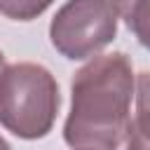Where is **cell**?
Wrapping results in <instances>:
<instances>
[{
    "mask_svg": "<svg viewBox=\"0 0 150 150\" xmlns=\"http://www.w3.org/2000/svg\"><path fill=\"white\" fill-rule=\"evenodd\" d=\"M134 91L131 61L122 52L94 56L70 84L63 138L73 150H117L129 129Z\"/></svg>",
    "mask_w": 150,
    "mask_h": 150,
    "instance_id": "6da1fadb",
    "label": "cell"
},
{
    "mask_svg": "<svg viewBox=\"0 0 150 150\" xmlns=\"http://www.w3.org/2000/svg\"><path fill=\"white\" fill-rule=\"evenodd\" d=\"M59 103L54 75L38 63H14L0 75V124L19 138L35 141L47 136Z\"/></svg>",
    "mask_w": 150,
    "mask_h": 150,
    "instance_id": "7a4b0ae2",
    "label": "cell"
},
{
    "mask_svg": "<svg viewBox=\"0 0 150 150\" xmlns=\"http://www.w3.org/2000/svg\"><path fill=\"white\" fill-rule=\"evenodd\" d=\"M117 35V12L110 0H68L49 23V40L59 54L80 61Z\"/></svg>",
    "mask_w": 150,
    "mask_h": 150,
    "instance_id": "3957f363",
    "label": "cell"
},
{
    "mask_svg": "<svg viewBox=\"0 0 150 150\" xmlns=\"http://www.w3.org/2000/svg\"><path fill=\"white\" fill-rule=\"evenodd\" d=\"M127 150H150V73L136 80V112L129 120Z\"/></svg>",
    "mask_w": 150,
    "mask_h": 150,
    "instance_id": "277c9868",
    "label": "cell"
},
{
    "mask_svg": "<svg viewBox=\"0 0 150 150\" xmlns=\"http://www.w3.org/2000/svg\"><path fill=\"white\" fill-rule=\"evenodd\" d=\"M117 16L124 19L138 42L150 49V0H110Z\"/></svg>",
    "mask_w": 150,
    "mask_h": 150,
    "instance_id": "5b68a950",
    "label": "cell"
},
{
    "mask_svg": "<svg viewBox=\"0 0 150 150\" xmlns=\"http://www.w3.org/2000/svg\"><path fill=\"white\" fill-rule=\"evenodd\" d=\"M54 0H0V14L16 21H30L40 16Z\"/></svg>",
    "mask_w": 150,
    "mask_h": 150,
    "instance_id": "8992f818",
    "label": "cell"
},
{
    "mask_svg": "<svg viewBox=\"0 0 150 150\" xmlns=\"http://www.w3.org/2000/svg\"><path fill=\"white\" fill-rule=\"evenodd\" d=\"M5 68H7V66H5V56H2V52H0V75L5 73Z\"/></svg>",
    "mask_w": 150,
    "mask_h": 150,
    "instance_id": "52a82bcc",
    "label": "cell"
},
{
    "mask_svg": "<svg viewBox=\"0 0 150 150\" xmlns=\"http://www.w3.org/2000/svg\"><path fill=\"white\" fill-rule=\"evenodd\" d=\"M0 150H12V148H9V145H7V141H5V138H2V136H0Z\"/></svg>",
    "mask_w": 150,
    "mask_h": 150,
    "instance_id": "ba28073f",
    "label": "cell"
}]
</instances>
